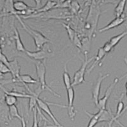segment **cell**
Returning <instances> with one entry per match:
<instances>
[{
    "label": "cell",
    "mask_w": 127,
    "mask_h": 127,
    "mask_svg": "<svg viewBox=\"0 0 127 127\" xmlns=\"http://www.w3.org/2000/svg\"><path fill=\"white\" fill-rule=\"evenodd\" d=\"M101 14L100 6L98 4L97 0H92L85 24V28L88 31V38L90 39H91L92 36L97 29L98 20Z\"/></svg>",
    "instance_id": "6da1fadb"
},
{
    "label": "cell",
    "mask_w": 127,
    "mask_h": 127,
    "mask_svg": "<svg viewBox=\"0 0 127 127\" xmlns=\"http://www.w3.org/2000/svg\"><path fill=\"white\" fill-rule=\"evenodd\" d=\"M16 18L18 19V20H19V22H20V23L21 24V25H22V26L23 27L24 29H25V31L31 36L32 38H33L37 50H40L43 49L44 45H45V44L52 43L49 39H48L47 38H46L43 34L41 33L40 32L36 30H34V29H32V28H31L29 26H27V25L22 21V18L20 17V15L16 16Z\"/></svg>",
    "instance_id": "7a4b0ae2"
},
{
    "label": "cell",
    "mask_w": 127,
    "mask_h": 127,
    "mask_svg": "<svg viewBox=\"0 0 127 127\" xmlns=\"http://www.w3.org/2000/svg\"><path fill=\"white\" fill-rule=\"evenodd\" d=\"M35 66H36V74L38 76V81L40 83V87L43 90H48L52 94H54L55 96L58 97H61L59 94H57L55 91H54L48 85L46 81V61H36L34 62Z\"/></svg>",
    "instance_id": "3957f363"
},
{
    "label": "cell",
    "mask_w": 127,
    "mask_h": 127,
    "mask_svg": "<svg viewBox=\"0 0 127 127\" xmlns=\"http://www.w3.org/2000/svg\"><path fill=\"white\" fill-rule=\"evenodd\" d=\"M84 55H85V60L83 61L81 67L79 68V69L75 72L74 75L73 81L72 82V87L79 85L80 84L85 82V74L87 65H88V64L90 62H91L94 59V57H91L90 59H88V52H85Z\"/></svg>",
    "instance_id": "277c9868"
},
{
    "label": "cell",
    "mask_w": 127,
    "mask_h": 127,
    "mask_svg": "<svg viewBox=\"0 0 127 127\" xmlns=\"http://www.w3.org/2000/svg\"><path fill=\"white\" fill-rule=\"evenodd\" d=\"M37 104H38V107L41 110L43 111L46 114L49 116L50 118L52 120L53 122L54 123L55 125L57 127H64L61 123L59 122L57 118H55V116H54V114H53V113L51 111L50 108L49 107V105H56V106H59V107H65L67 108V105H60V104H54V103H50V102H48L45 101L44 100H42L41 98H39V97L37 98Z\"/></svg>",
    "instance_id": "5b68a950"
},
{
    "label": "cell",
    "mask_w": 127,
    "mask_h": 127,
    "mask_svg": "<svg viewBox=\"0 0 127 127\" xmlns=\"http://www.w3.org/2000/svg\"><path fill=\"white\" fill-rule=\"evenodd\" d=\"M109 76V74H105L103 75L101 72H100L99 75L97 78V80L95 83L93 85L92 88V100L95 104V106L97 107L98 105V100H99V94L100 91V87L102 81H104L105 78Z\"/></svg>",
    "instance_id": "8992f818"
},
{
    "label": "cell",
    "mask_w": 127,
    "mask_h": 127,
    "mask_svg": "<svg viewBox=\"0 0 127 127\" xmlns=\"http://www.w3.org/2000/svg\"><path fill=\"white\" fill-rule=\"evenodd\" d=\"M127 75V74H125L124 76H123L121 77L120 78H118V77L115 78V79H114V81H113V83L110 85L109 87L106 90L104 97L102 98H100V99H99V100H98V105H97V107L98 109H106V105H107V101H108L109 98L110 96H111V94L112 93V92H113V89L115 87V86L117 85L118 83L119 82V81L121 80L123 78L125 77Z\"/></svg>",
    "instance_id": "52a82bcc"
},
{
    "label": "cell",
    "mask_w": 127,
    "mask_h": 127,
    "mask_svg": "<svg viewBox=\"0 0 127 127\" xmlns=\"http://www.w3.org/2000/svg\"><path fill=\"white\" fill-rule=\"evenodd\" d=\"M67 109L68 115L72 121L74 120L76 115V111L74 107V90L73 87H71L69 89L67 90Z\"/></svg>",
    "instance_id": "ba28073f"
},
{
    "label": "cell",
    "mask_w": 127,
    "mask_h": 127,
    "mask_svg": "<svg viewBox=\"0 0 127 127\" xmlns=\"http://www.w3.org/2000/svg\"><path fill=\"white\" fill-rule=\"evenodd\" d=\"M26 54L28 57L35 60L36 61H46V59L53 57L54 54L52 52H48L42 49L40 50H37L36 52H31V51H26Z\"/></svg>",
    "instance_id": "9c48e42d"
},
{
    "label": "cell",
    "mask_w": 127,
    "mask_h": 127,
    "mask_svg": "<svg viewBox=\"0 0 127 127\" xmlns=\"http://www.w3.org/2000/svg\"><path fill=\"white\" fill-rule=\"evenodd\" d=\"M10 70V73L12 76V82H20V66L18 61L16 59L9 62L7 65Z\"/></svg>",
    "instance_id": "30bf717a"
},
{
    "label": "cell",
    "mask_w": 127,
    "mask_h": 127,
    "mask_svg": "<svg viewBox=\"0 0 127 127\" xmlns=\"http://www.w3.org/2000/svg\"><path fill=\"white\" fill-rule=\"evenodd\" d=\"M126 20H127V16L125 14L121 15V17H116L113 20H111V22L109 23L107 26H104L103 28L98 29V32H103L107 31L109 30H111L112 29L117 28V27L120 26V25L124 23L126 21Z\"/></svg>",
    "instance_id": "8fae6325"
},
{
    "label": "cell",
    "mask_w": 127,
    "mask_h": 127,
    "mask_svg": "<svg viewBox=\"0 0 127 127\" xmlns=\"http://www.w3.org/2000/svg\"><path fill=\"white\" fill-rule=\"evenodd\" d=\"M8 111L10 120H12V118H17L21 122L22 127H27V123H26V120H25L24 117L23 116H21L19 114V110H18V108L16 106V105H12V106L9 107Z\"/></svg>",
    "instance_id": "7c38bea8"
},
{
    "label": "cell",
    "mask_w": 127,
    "mask_h": 127,
    "mask_svg": "<svg viewBox=\"0 0 127 127\" xmlns=\"http://www.w3.org/2000/svg\"><path fill=\"white\" fill-rule=\"evenodd\" d=\"M106 54H106V53L104 52V50H103L102 47L99 48V49L98 50V52H97V55L95 57V61H94V62H93L92 65L88 69V70H87L88 74L90 73V72H92V71L94 69V68H95L97 65H98V64L100 63V62L102 61V60L104 59V57L105 56V55H106Z\"/></svg>",
    "instance_id": "4fadbf2b"
},
{
    "label": "cell",
    "mask_w": 127,
    "mask_h": 127,
    "mask_svg": "<svg viewBox=\"0 0 127 127\" xmlns=\"http://www.w3.org/2000/svg\"><path fill=\"white\" fill-rule=\"evenodd\" d=\"M57 1H53V0H48L47 1L45 4L43 6H41V8L38 9H36V12L34 13H46V12H49L50 10H53L55 8Z\"/></svg>",
    "instance_id": "5bb4252c"
},
{
    "label": "cell",
    "mask_w": 127,
    "mask_h": 127,
    "mask_svg": "<svg viewBox=\"0 0 127 127\" xmlns=\"http://www.w3.org/2000/svg\"><path fill=\"white\" fill-rule=\"evenodd\" d=\"M123 97H124V94H122L120 96V98H119L118 102L117 104V108H116V114L114 115V117L113 118V122L115 121L117 123H118L120 121L118 120V119L123 114V111L125 109L124 102L122 100Z\"/></svg>",
    "instance_id": "9a60e30c"
},
{
    "label": "cell",
    "mask_w": 127,
    "mask_h": 127,
    "mask_svg": "<svg viewBox=\"0 0 127 127\" xmlns=\"http://www.w3.org/2000/svg\"><path fill=\"white\" fill-rule=\"evenodd\" d=\"M14 38L15 40V48L16 50L18 52H26V49L22 41V39L20 38V34L18 29L16 28H14Z\"/></svg>",
    "instance_id": "2e32d148"
},
{
    "label": "cell",
    "mask_w": 127,
    "mask_h": 127,
    "mask_svg": "<svg viewBox=\"0 0 127 127\" xmlns=\"http://www.w3.org/2000/svg\"><path fill=\"white\" fill-rule=\"evenodd\" d=\"M127 0H120L115 9H114V15L116 17H121L124 14L125 10L126 5H127Z\"/></svg>",
    "instance_id": "e0dca14e"
},
{
    "label": "cell",
    "mask_w": 127,
    "mask_h": 127,
    "mask_svg": "<svg viewBox=\"0 0 127 127\" xmlns=\"http://www.w3.org/2000/svg\"><path fill=\"white\" fill-rule=\"evenodd\" d=\"M85 112L90 118V120L87 127H94L97 123H98V120H99L100 116L101 114V110L100 109L98 112H97V113H95V114L90 113L87 112V111H85Z\"/></svg>",
    "instance_id": "ac0fdd59"
},
{
    "label": "cell",
    "mask_w": 127,
    "mask_h": 127,
    "mask_svg": "<svg viewBox=\"0 0 127 127\" xmlns=\"http://www.w3.org/2000/svg\"><path fill=\"white\" fill-rule=\"evenodd\" d=\"M68 61L64 65V70L63 75H62V78H63V82L64 83L66 90L68 89H69L72 87V82H71V77H70L69 74L68 72L67 67V65Z\"/></svg>",
    "instance_id": "d6986e66"
},
{
    "label": "cell",
    "mask_w": 127,
    "mask_h": 127,
    "mask_svg": "<svg viewBox=\"0 0 127 127\" xmlns=\"http://www.w3.org/2000/svg\"><path fill=\"white\" fill-rule=\"evenodd\" d=\"M20 82L22 83L24 85L27 84H37L39 81L34 79L29 74H21L20 77Z\"/></svg>",
    "instance_id": "ffe728a7"
},
{
    "label": "cell",
    "mask_w": 127,
    "mask_h": 127,
    "mask_svg": "<svg viewBox=\"0 0 127 127\" xmlns=\"http://www.w3.org/2000/svg\"><path fill=\"white\" fill-rule=\"evenodd\" d=\"M4 94H9V95H13L17 98H31L32 95L31 94H26V93L19 92L17 91H7L6 89L3 90Z\"/></svg>",
    "instance_id": "44dd1931"
},
{
    "label": "cell",
    "mask_w": 127,
    "mask_h": 127,
    "mask_svg": "<svg viewBox=\"0 0 127 127\" xmlns=\"http://www.w3.org/2000/svg\"><path fill=\"white\" fill-rule=\"evenodd\" d=\"M4 94L5 95H4V103L6 104V105L8 107L15 105L16 103L17 102V98L13 96V95H9V94Z\"/></svg>",
    "instance_id": "7402d4cb"
},
{
    "label": "cell",
    "mask_w": 127,
    "mask_h": 127,
    "mask_svg": "<svg viewBox=\"0 0 127 127\" xmlns=\"http://www.w3.org/2000/svg\"><path fill=\"white\" fill-rule=\"evenodd\" d=\"M125 36H127V33H126V32L125 31L123 32H122V33L120 34L116 35V36H113V38H111V39H110V40L109 41L110 43L112 45L113 47L114 48Z\"/></svg>",
    "instance_id": "603a6c76"
},
{
    "label": "cell",
    "mask_w": 127,
    "mask_h": 127,
    "mask_svg": "<svg viewBox=\"0 0 127 127\" xmlns=\"http://www.w3.org/2000/svg\"><path fill=\"white\" fill-rule=\"evenodd\" d=\"M62 25H63V26L64 27V28L66 29L68 36H69V38L71 41L72 43L74 38L76 34V32L72 28H71V27L69 24H66L63 23Z\"/></svg>",
    "instance_id": "cb8c5ba5"
},
{
    "label": "cell",
    "mask_w": 127,
    "mask_h": 127,
    "mask_svg": "<svg viewBox=\"0 0 127 127\" xmlns=\"http://www.w3.org/2000/svg\"><path fill=\"white\" fill-rule=\"evenodd\" d=\"M80 9H81V6H80L79 2L76 0H72L71 7L69 8V11L71 12V13H73V14H76L80 10Z\"/></svg>",
    "instance_id": "d4e9b609"
},
{
    "label": "cell",
    "mask_w": 127,
    "mask_h": 127,
    "mask_svg": "<svg viewBox=\"0 0 127 127\" xmlns=\"http://www.w3.org/2000/svg\"><path fill=\"white\" fill-rule=\"evenodd\" d=\"M33 111V124H32V127H40L38 124V111L37 109L35 107L32 109ZM42 127H57L55 125H51V126H47L46 125Z\"/></svg>",
    "instance_id": "484cf974"
},
{
    "label": "cell",
    "mask_w": 127,
    "mask_h": 127,
    "mask_svg": "<svg viewBox=\"0 0 127 127\" xmlns=\"http://www.w3.org/2000/svg\"><path fill=\"white\" fill-rule=\"evenodd\" d=\"M10 73V70L8 67L3 62H0V74Z\"/></svg>",
    "instance_id": "4316f807"
},
{
    "label": "cell",
    "mask_w": 127,
    "mask_h": 127,
    "mask_svg": "<svg viewBox=\"0 0 127 127\" xmlns=\"http://www.w3.org/2000/svg\"><path fill=\"white\" fill-rule=\"evenodd\" d=\"M120 0H98L97 3L100 6L102 4H117Z\"/></svg>",
    "instance_id": "83f0119b"
},
{
    "label": "cell",
    "mask_w": 127,
    "mask_h": 127,
    "mask_svg": "<svg viewBox=\"0 0 127 127\" xmlns=\"http://www.w3.org/2000/svg\"><path fill=\"white\" fill-rule=\"evenodd\" d=\"M72 43H73L74 45H75L77 48H78L79 49L82 50V41H81V39H79V36L77 34V33L76 34L74 38Z\"/></svg>",
    "instance_id": "f1b7e54d"
},
{
    "label": "cell",
    "mask_w": 127,
    "mask_h": 127,
    "mask_svg": "<svg viewBox=\"0 0 127 127\" xmlns=\"http://www.w3.org/2000/svg\"><path fill=\"white\" fill-rule=\"evenodd\" d=\"M102 48L106 54H109V52H111V51H112V50H113L114 48L113 47L112 45L110 43L109 41H107L104 44V46H102Z\"/></svg>",
    "instance_id": "f546056e"
},
{
    "label": "cell",
    "mask_w": 127,
    "mask_h": 127,
    "mask_svg": "<svg viewBox=\"0 0 127 127\" xmlns=\"http://www.w3.org/2000/svg\"><path fill=\"white\" fill-rule=\"evenodd\" d=\"M0 62H3L4 64H6V65L8 64L9 62H10V61H8V58L6 57V55H4L3 52H1L0 54Z\"/></svg>",
    "instance_id": "4dcf8cb0"
},
{
    "label": "cell",
    "mask_w": 127,
    "mask_h": 127,
    "mask_svg": "<svg viewBox=\"0 0 127 127\" xmlns=\"http://www.w3.org/2000/svg\"><path fill=\"white\" fill-rule=\"evenodd\" d=\"M36 3V9H38L39 8L41 7V4H42V0H34Z\"/></svg>",
    "instance_id": "1f68e13d"
},
{
    "label": "cell",
    "mask_w": 127,
    "mask_h": 127,
    "mask_svg": "<svg viewBox=\"0 0 127 127\" xmlns=\"http://www.w3.org/2000/svg\"><path fill=\"white\" fill-rule=\"evenodd\" d=\"M65 1H67V0H58L57 3H64V2Z\"/></svg>",
    "instance_id": "d6a6232c"
},
{
    "label": "cell",
    "mask_w": 127,
    "mask_h": 127,
    "mask_svg": "<svg viewBox=\"0 0 127 127\" xmlns=\"http://www.w3.org/2000/svg\"><path fill=\"white\" fill-rule=\"evenodd\" d=\"M0 89H1L2 90H3H3H4V89H5V88H4V87H3V85H2L1 83H0Z\"/></svg>",
    "instance_id": "836d02e7"
},
{
    "label": "cell",
    "mask_w": 127,
    "mask_h": 127,
    "mask_svg": "<svg viewBox=\"0 0 127 127\" xmlns=\"http://www.w3.org/2000/svg\"><path fill=\"white\" fill-rule=\"evenodd\" d=\"M124 61L125 62V64L127 65V57H125L124 58Z\"/></svg>",
    "instance_id": "e575fe53"
},
{
    "label": "cell",
    "mask_w": 127,
    "mask_h": 127,
    "mask_svg": "<svg viewBox=\"0 0 127 127\" xmlns=\"http://www.w3.org/2000/svg\"><path fill=\"white\" fill-rule=\"evenodd\" d=\"M2 52V49H1V44H0V54Z\"/></svg>",
    "instance_id": "d590c367"
},
{
    "label": "cell",
    "mask_w": 127,
    "mask_h": 127,
    "mask_svg": "<svg viewBox=\"0 0 127 127\" xmlns=\"http://www.w3.org/2000/svg\"><path fill=\"white\" fill-rule=\"evenodd\" d=\"M125 88H126V90H127V83H126V85H125Z\"/></svg>",
    "instance_id": "8d00e7d4"
},
{
    "label": "cell",
    "mask_w": 127,
    "mask_h": 127,
    "mask_svg": "<svg viewBox=\"0 0 127 127\" xmlns=\"http://www.w3.org/2000/svg\"><path fill=\"white\" fill-rule=\"evenodd\" d=\"M126 95H127V92H126Z\"/></svg>",
    "instance_id": "74e56055"
},
{
    "label": "cell",
    "mask_w": 127,
    "mask_h": 127,
    "mask_svg": "<svg viewBox=\"0 0 127 127\" xmlns=\"http://www.w3.org/2000/svg\"><path fill=\"white\" fill-rule=\"evenodd\" d=\"M125 32H126V33H127V31H126Z\"/></svg>",
    "instance_id": "f35d334b"
},
{
    "label": "cell",
    "mask_w": 127,
    "mask_h": 127,
    "mask_svg": "<svg viewBox=\"0 0 127 127\" xmlns=\"http://www.w3.org/2000/svg\"><path fill=\"white\" fill-rule=\"evenodd\" d=\"M101 127H104V126H102Z\"/></svg>",
    "instance_id": "ab89813d"
},
{
    "label": "cell",
    "mask_w": 127,
    "mask_h": 127,
    "mask_svg": "<svg viewBox=\"0 0 127 127\" xmlns=\"http://www.w3.org/2000/svg\"><path fill=\"white\" fill-rule=\"evenodd\" d=\"M0 127H1V125H0Z\"/></svg>",
    "instance_id": "60d3db41"
},
{
    "label": "cell",
    "mask_w": 127,
    "mask_h": 127,
    "mask_svg": "<svg viewBox=\"0 0 127 127\" xmlns=\"http://www.w3.org/2000/svg\"></svg>",
    "instance_id": "b9f144b4"
}]
</instances>
